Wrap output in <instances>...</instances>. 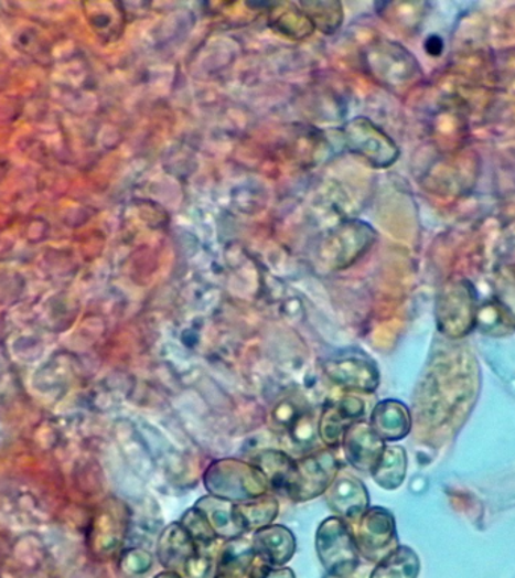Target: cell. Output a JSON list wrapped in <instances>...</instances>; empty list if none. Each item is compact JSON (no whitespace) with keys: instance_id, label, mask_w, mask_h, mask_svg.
Listing matches in <instances>:
<instances>
[{"instance_id":"cell-3","label":"cell","mask_w":515,"mask_h":578,"mask_svg":"<svg viewBox=\"0 0 515 578\" xmlns=\"http://www.w3.org/2000/svg\"><path fill=\"white\" fill-rule=\"evenodd\" d=\"M316 553L325 571L336 578H350L358 567V548L353 531L340 517L325 518L316 531Z\"/></svg>"},{"instance_id":"cell-2","label":"cell","mask_w":515,"mask_h":578,"mask_svg":"<svg viewBox=\"0 0 515 578\" xmlns=\"http://www.w3.org/2000/svg\"><path fill=\"white\" fill-rule=\"evenodd\" d=\"M476 289L469 280H449L437 299V324L451 340L472 332L478 315Z\"/></svg>"},{"instance_id":"cell-23","label":"cell","mask_w":515,"mask_h":578,"mask_svg":"<svg viewBox=\"0 0 515 578\" xmlns=\"http://www.w3.org/2000/svg\"><path fill=\"white\" fill-rule=\"evenodd\" d=\"M292 439L299 445H311L319 436V422L311 413H302L291 425Z\"/></svg>"},{"instance_id":"cell-6","label":"cell","mask_w":515,"mask_h":578,"mask_svg":"<svg viewBox=\"0 0 515 578\" xmlns=\"http://www.w3.org/2000/svg\"><path fill=\"white\" fill-rule=\"evenodd\" d=\"M354 523H356V528L353 531L354 539L358 553L366 559L380 561L398 547L394 515L385 507H368Z\"/></svg>"},{"instance_id":"cell-20","label":"cell","mask_w":515,"mask_h":578,"mask_svg":"<svg viewBox=\"0 0 515 578\" xmlns=\"http://www.w3.org/2000/svg\"><path fill=\"white\" fill-rule=\"evenodd\" d=\"M476 325L482 332L501 336L515 330V317L498 300L487 301L478 308Z\"/></svg>"},{"instance_id":"cell-18","label":"cell","mask_w":515,"mask_h":578,"mask_svg":"<svg viewBox=\"0 0 515 578\" xmlns=\"http://www.w3.org/2000/svg\"><path fill=\"white\" fill-rule=\"evenodd\" d=\"M419 569L418 555L411 548L398 545L378 561L369 578H418Z\"/></svg>"},{"instance_id":"cell-16","label":"cell","mask_w":515,"mask_h":578,"mask_svg":"<svg viewBox=\"0 0 515 578\" xmlns=\"http://www.w3.org/2000/svg\"><path fill=\"white\" fill-rule=\"evenodd\" d=\"M279 514V503L275 495L270 493L261 495V497L253 499V501L236 503L234 505V515L238 527L245 534L247 532H257L259 528L270 526Z\"/></svg>"},{"instance_id":"cell-14","label":"cell","mask_w":515,"mask_h":578,"mask_svg":"<svg viewBox=\"0 0 515 578\" xmlns=\"http://www.w3.org/2000/svg\"><path fill=\"white\" fill-rule=\"evenodd\" d=\"M234 505L236 503L208 494L200 499L195 507L207 517L210 526L213 527L214 534L217 535L218 539L230 540L245 535V532L238 527L236 522Z\"/></svg>"},{"instance_id":"cell-12","label":"cell","mask_w":515,"mask_h":578,"mask_svg":"<svg viewBox=\"0 0 515 578\" xmlns=\"http://www.w3.org/2000/svg\"><path fill=\"white\" fill-rule=\"evenodd\" d=\"M197 550L195 540L191 538L181 523L169 524L159 538L158 555L160 564L168 571H183L184 565Z\"/></svg>"},{"instance_id":"cell-26","label":"cell","mask_w":515,"mask_h":578,"mask_svg":"<svg viewBox=\"0 0 515 578\" xmlns=\"http://www.w3.org/2000/svg\"><path fill=\"white\" fill-rule=\"evenodd\" d=\"M155 578H184V577L181 576V574L175 572V571H164V572H160L159 576Z\"/></svg>"},{"instance_id":"cell-25","label":"cell","mask_w":515,"mask_h":578,"mask_svg":"<svg viewBox=\"0 0 515 578\" xmlns=\"http://www.w3.org/2000/svg\"><path fill=\"white\" fill-rule=\"evenodd\" d=\"M130 559H133L131 564H127V568L135 574L147 572L148 569H151L152 557L150 553L143 550H133L129 553Z\"/></svg>"},{"instance_id":"cell-11","label":"cell","mask_w":515,"mask_h":578,"mask_svg":"<svg viewBox=\"0 0 515 578\" xmlns=\"http://www.w3.org/2000/svg\"><path fill=\"white\" fill-rule=\"evenodd\" d=\"M253 545L257 559L270 567H283L296 553V538L290 528L273 524L255 532Z\"/></svg>"},{"instance_id":"cell-8","label":"cell","mask_w":515,"mask_h":578,"mask_svg":"<svg viewBox=\"0 0 515 578\" xmlns=\"http://www.w3.org/2000/svg\"><path fill=\"white\" fill-rule=\"evenodd\" d=\"M345 460L358 472H373L380 460L386 443L377 436L369 422L357 420L342 440Z\"/></svg>"},{"instance_id":"cell-22","label":"cell","mask_w":515,"mask_h":578,"mask_svg":"<svg viewBox=\"0 0 515 578\" xmlns=\"http://www.w3.org/2000/svg\"><path fill=\"white\" fill-rule=\"evenodd\" d=\"M183 574L185 578H214L217 574V567L213 557L210 556V552H197L184 565Z\"/></svg>"},{"instance_id":"cell-21","label":"cell","mask_w":515,"mask_h":578,"mask_svg":"<svg viewBox=\"0 0 515 578\" xmlns=\"http://www.w3.org/2000/svg\"><path fill=\"white\" fill-rule=\"evenodd\" d=\"M181 526L187 531L191 538L195 540L197 550L208 552L217 543V535L214 534L213 527L210 526L207 517L197 507L185 512L180 520Z\"/></svg>"},{"instance_id":"cell-27","label":"cell","mask_w":515,"mask_h":578,"mask_svg":"<svg viewBox=\"0 0 515 578\" xmlns=\"http://www.w3.org/2000/svg\"><path fill=\"white\" fill-rule=\"evenodd\" d=\"M245 577L246 576H238V574L217 571L216 577L214 578H245Z\"/></svg>"},{"instance_id":"cell-1","label":"cell","mask_w":515,"mask_h":578,"mask_svg":"<svg viewBox=\"0 0 515 578\" xmlns=\"http://www.w3.org/2000/svg\"><path fill=\"white\" fill-rule=\"evenodd\" d=\"M204 484L210 494L233 503L253 501L270 491L269 481L257 465L234 458L212 462Z\"/></svg>"},{"instance_id":"cell-4","label":"cell","mask_w":515,"mask_h":578,"mask_svg":"<svg viewBox=\"0 0 515 578\" xmlns=\"http://www.w3.org/2000/svg\"><path fill=\"white\" fill-rule=\"evenodd\" d=\"M324 373L333 384L350 392L373 394L380 384V371L376 362L361 350L333 354L324 362Z\"/></svg>"},{"instance_id":"cell-5","label":"cell","mask_w":515,"mask_h":578,"mask_svg":"<svg viewBox=\"0 0 515 578\" xmlns=\"http://www.w3.org/2000/svg\"><path fill=\"white\" fill-rule=\"evenodd\" d=\"M340 473V462L329 449L296 460V473L288 497L294 502H308L329 490Z\"/></svg>"},{"instance_id":"cell-9","label":"cell","mask_w":515,"mask_h":578,"mask_svg":"<svg viewBox=\"0 0 515 578\" xmlns=\"http://www.w3.org/2000/svg\"><path fill=\"white\" fill-rule=\"evenodd\" d=\"M325 501L336 517L356 522L369 507V495L366 486L358 479L344 474L336 477L333 484L325 491Z\"/></svg>"},{"instance_id":"cell-15","label":"cell","mask_w":515,"mask_h":578,"mask_svg":"<svg viewBox=\"0 0 515 578\" xmlns=\"http://www.w3.org/2000/svg\"><path fill=\"white\" fill-rule=\"evenodd\" d=\"M253 464L261 470L264 477L269 481L270 490L280 491L286 494L290 490L292 479L296 473V460L286 452L266 449L258 452L253 460Z\"/></svg>"},{"instance_id":"cell-13","label":"cell","mask_w":515,"mask_h":578,"mask_svg":"<svg viewBox=\"0 0 515 578\" xmlns=\"http://www.w3.org/2000/svg\"><path fill=\"white\" fill-rule=\"evenodd\" d=\"M369 424L385 443L401 440L411 428L409 408L397 399L382 400L374 408Z\"/></svg>"},{"instance_id":"cell-24","label":"cell","mask_w":515,"mask_h":578,"mask_svg":"<svg viewBox=\"0 0 515 578\" xmlns=\"http://www.w3.org/2000/svg\"><path fill=\"white\" fill-rule=\"evenodd\" d=\"M249 578H296V574L290 568L270 567V565L259 561L253 565L249 571Z\"/></svg>"},{"instance_id":"cell-17","label":"cell","mask_w":515,"mask_h":578,"mask_svg":"<svg viewBox=\"0 0 515 578\" xmlns=\"http://www.w3.org/2000/svg\"><path fill=\"white\" fill-rule=\"evenodd\" d=\"M407 473L406 449L398 445L386 446L376 468L371 472L377 485L385 490H397L401 486Z\"/></svg>"},{"instance_id":"cell-19","label":"cell","mask_w":515,"mask_h":578,"mask_svg":"<svg viewBox=\"0 0 515 578\" xmlns=\"http://www.w3.org/2000/svg\"><path fill=\"white\" fill-rule=\"evenodd\" d=\"M86 18L100 39L112 41L121 34L122 11L115 3H85Z\"/></svg>"},{"instance_id":"cell-10","label":"cell","mask_w":515,"mask_h":578,"mask_svg":"<svg viewBox=\"0 0 515 578\" xmlns=\"http://www.w3.org/2000/svg\"><path fill=\"white\" fill-rule=\"evenodd\" d=\"M358 127V122L356 119ZM361 135L350 131V144L354 152H361L365 159L378 168H387L397 162L399 151L394 140L368 119H361Z\"/></svg>"},{"instance_id":"cell-7","label":"cell","mask_w":515,"mask_h":578,"mask_svg":"<svg viewBox=\"0 0 515 578\" xmlns=\"http://www.w3.org/2000/svg\"><path fill=\"white\" fill-rule=\"evenodd\" d=\"M365 415L364 400L356 396H344L324 407L319 419V437L329 448H337L345 432Z\"/></svg>"}]
</instances>
